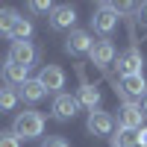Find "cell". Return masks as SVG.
I'll use <instances>...</instances> for the list:
<instances>
[{
  "mask_svg": "<svg viewBox=\"0 0 147 147\" xmlns=\"http://www.w3.org/2000/svg\"><path fill=\"white\" fill-rule=\"evenodd\" d=\"M47 21H50V30H71L77 24V9L74 6H53Z\"/></svg>",
  "mask_w": 147,
  "mask_h": 147,
  "instance_id": "8fae6325",
  "label": "cell"
},
{
  "mask_svg": "<svg viewBox=\"0 0 147 147\" xmlns=\"http://www.w3.org/2000/svg\"><path fill=\"white\" fill-rule=\"evenodd\" d=\"M118 21H121V15L115 12V6H112V3H100V6L94 9L91 27H94V32H100L103 38H106V35H112V32H115Z\"/></svg>",
  "mask_w": 147,
  "mask_h": 147,
  "instance_id": "7a4b0ae2",
  "label": "cell"
},
{
  "mask_svg": "<svg viewBox=\"0 0 147 147\" xmlns=\"http://www.w3.org/2000/svg\"><path fill=\"white\" fill-rule=\"evenodd\" d=\"M41 147H68V141H65L62 136H53V138H47V141H41Z\"/></svg>",
  "mask_w": 147,
  "mask_h": 147,
  "instance_id": "7402d4cb",
  "label": "cell"
},
{
  "mask_svg": "<svg viewBox=\"0 0 147 147\" xmlns=\"http://www.w3.org/2000/svg\"><path fill=\"white\" fill-rule=\"evenodd\" d=\"M147 115L141 112V106L136 100H124L121 103V115H118V127H127V129H141L144 127Z\"/></svg>",
  "mask_w": 147,
  "mask_h": 147,
  "instance_id": "52a82bcc",
  "label": "cell"
},
{
  "mask_svg": "<svg viewBox=\"0 0 147 147\" xmlns=\"http://www.w3.org/2000/svg\"><path fill=\"white\" fill-rule=\"evenodd\" d=\"M18 18H21V15H18L12 6H0V35H12Z\"/></svg>",
  "mask_w": 147,
  "mask_h": 147,
  "instance_id": "e0dca14e",
  "label": "cell"
},
{
  "mask_svg": "<svg viewBox=\"0 0 147 147\" xmlns=\"http://www.w3.org/2000/svg\"><path fill=\"white\" fill-rule=\"evenodd\" d=\"M77 112H80L77 97H71V94H56V100H53V118H59V121H71Z\"/></svg>",
  "mask_w": 147,
  "mask_h": 147,
  "instance_id": "7c38bea8",
  "label": "cell"
},
{
  "mask_svg": "<svg viewBox=\"0 0 147 147\" xmlns=\"http://www.w3.org/2000/svg\"><path fill=\"white\" fill-rule=\"evenodd\" d=\"M112 147H138V129L118 127L112 132Z\"/></svg>",
  "mask_w": 147,
  "mask_h": 147,
  "instance_id": "2e32d148",
  "label": "cell"
},
{
  "mask_svg": "<svg viewBox=\"0 0 147 147\" xmlns=\"http://www.w3.org/2000/svg\"><path fill=\"white\" fill-rule=\"evenodd\" d=\"M27 9H30V12H53V6L47 3V0H30Z\"/></svg>",
  "mask_w": 147,
  "mask_h": 147,
  "instance_id": "ffe728a7",
  "label": "cell"
},
{
  "mask_svg": "<svg viewBox=\"0 0 147 147\" xmlns=\"http://www.w3.org/2000/svg\"><path fill=\"white\" fill-rule=\"evenodd\" d=\"M77 103L94 112V109L100 106V91H97V85H91L88 80H82V85H80V94H77Z\"/></svg>",
  "mask_w": 147,
  "mask_h": 147,
  "instance_id": "9a60e30c",
  "label": "cell"
},
{
  "mask_svg": "<svg viewBox=\"0 0 147 147\" xmlns=\"http://www.w3.org/2000/svg\"><path fill=\"white\" fill-rule=\"evenodd\" d=\"M85 129H88L94 138H109L115 132V118L109 115V112H103V109H94V112H88Z\"/></svg>",
  "mask_w": 147,
  "mask_h": 147,
  "instance_id": "3957f363",
  "label": "cell"
},
{
  "mask_svg": "<svg viewBox=\"0 0 147 147\" xmlns=\"http://www.w3.org/2000/svg\"><path fill=\"white\" fill-rule=\"evenodd\" d=\"M0 147H21V141L12 136V129H9V132H0Z\"/></svg>",
  "mask_w": 147,
  "mask_h": 147,
  "instance_id": "44dd1931",
  "label": "cell"
},
{
  "mask_svg": "<svg viewBox=\"0 0 147 147\" xmlns=\"http://www.w3.org/2000/svg\"><path fill=\"white\" fill-rule=\"evenodd\" d=\"M30 35H32V21L30 18H18V24H15L9 38L12 41H30Z\"/></svg>",
  "mask_w": 147,
  "mask_h": 147,
  "instance_id": "ac0fdd59",
  "label": "cell"
},
{
  "mask_svg": "<svg viewBox=\"0 0 147 147\" xmlns=\"http://www.w3.org/2000/svg\"><path fill=\"white\" fill-rule=\"evenodd\" d=\"M124 100H141V97L147 94V80H144V74H132V77H121L118 82V88H115Z\"/></svg>",
  "mask_w": 147,
  "mask_h": 147,
  "instance_id": "277c9868",
  "label": "cell"
},
{
  "mask_svg": "<svg viewBox=\"0 0 147 147\" xmlns=\"http://www.w3.org/2000/svg\"><path fill=\"white\" fill-rule=\"evenodd\" d=\"M88 59L97 65V68H109L118 59V53H115V44L109 41V38H100V41H94L91 44V50H88Z\"/></svg>",
  "mask_w": 147,
  "mask_h": 147,
  "instance_id": "ba28073f",
  "label": "cell"
},
{
  "mask_svg": "<svg viewBox=\"0 0 147 147\" xmlns=\"http://www.w3.org/2000/svg\"><path fill=\"white\" fill-rule=\"evenodd\" d=\"M138 147H147V127L138 129Z\"/></svg>",
  "mask_w": 147,
  "mask_h": 147,
  "instance_id": "cb8c5ba5",
  "label": "cell"
},
{
  "mask_svg": "<svg viewBox=\"0 0 147 147\" xmlns=\"http://www.w3.org/2000/svg\"><path fill=\"white\" fill-rule=\"evenodd\" d=\"M6 62H15V65H21V68H30V65L35 62V47H32V41H12Z\"/></svg>",
  "mask_w": 147,
  "mask_h": 147,
  "instance_id": "9c48e42d",
  "label": "cell"
},
{
  "mask_svg": "<svg viewBox=\"0 0 147 147\" xmlns=\"http://www.w3.org/2000/svg\"><path fill=\"white\" fill-rule=\"evenodd\" d=\"M44 94H47V91H44V85H41L38 80H32V77H30V80L18 88V100H24V103H38Z\"/></svg>",
  "mask_w": 147,
  "mask_h": 147,
  "instance_id": "5bb4252c",
  "label": "cell"
},
{
  "mask_svg": "<svg viewBox=\"0 0 147 147\" xmlns=\"http://www.w3.org/2000/svg\"><path fill=\"white\" fill-rule=\"evenodd\" d=\"M138 106H141V112L147 115V94H144V97H141V100H138Z\"/></svg>",
  "mask_w": 147,
  "mask_h": 147,
  "instance_id": "d4e9b609",
  "label": "cell"
},
{
  "mask_svg": "<svg viewBox=\"0 0 147 147\" xmlns=\"http://www.w3.org/2000/svg\"><path fill=\"white\" fill-rule=\"evenodd\" d=\"M118 74L121 77H132V74H144V56L138 47H127L118 53Z\"/></svg>",
  "mask_w": 147,
  "mask_h": 147,
  "instance_id": "5b68a950",
  "label": "cell"
},
{
  "mask_svg": "<svg viewBox=\"0 0 147 147\" xmlns=\"http://www.w3.org/2000/svg\"><path fill=\"white\" fill-rule=\"evenodd\" d=\"M35 80L44 85L47 94H62V88H65V71L59 68V65H44Z\"/></svg>",
  "mask_w": 147,
  "mask_h": 147,
  "instance_id": "8992f818",
  "label": "cell"
},
{
  "mask_svg": "<svg viewBox=\"0 0 147 147\" xmlns=\"http://www.w3.org/2000/svg\"><path fill=\"white\" fill-rule=\"evenodd\" d=\"M0 74H3V80H6V85L12 88V85H21L30 80V68H21V65H15V62H6L3 68H0Z\"/></svg>",
  "mask_w": 147,
  "mask_h": 147,
  "instance_id": "4fadbf2b",
  "label": "cell"
},
{
  "mask_svg": "<svg viewBox=\"0 0 147 147\" xmlns=\"http://www.w3.org/2000/svg\"><path fill=\"white\" fill-rule=\"evenodd\" d=\"M91 44H94V38H91L88 30H71V35L65 38V50L71 56H82V53L91 50Z\"/></svg>",
  "mask_w": 147,
  "mask_h": 147,
  "instance_id": "30bf717a",
  "label": "cell"
},
{
  "mask_svg": "<svg viewBox=\"0 0 147 147\" xmlns=\"http://www.w3.org/2000/svg\"><path fill=\"white\" fill-rule=\"evenodd\" d=\"M136 18H138V24L147 27V3H138V6H136Z\"/></svg>",
  "mask_w": 147,
  "mask_h": 147,
  "instance_id": "603a6c76",
  "label": "cell"
},
{
  "mask_svg": "<svg viewBox=\"0 0 147 147\" xmlns=\"http://www.w3.org/2000/svg\"><path fill=\"white\" fill-rule=\"evenodd\" d=\"M15 106H18V91H12L9 85L0 88V112H12Z\"/></svg>",
  "mask_w": 147,
  "mask_h": 147,
  "instance_id": "d6986e66",
  "label": "cell"
},
{
  "mask_svg": "<svg viewBox=\"0 0 147 147\" xmlns=\"http://www.w3.org/2000/svg\"><path fill=\"white\" fill-rule=\"evenodd\" d=\"M44 132V115L41 112H21L15 115V124H12V136H15L18 141H32L38 138Z\"/></svg>",
  "mask_w": 147,
  "mask_h": 147,
  "instance_id": "6da1fadb",
  "label": "cell"
}]
</instances>
